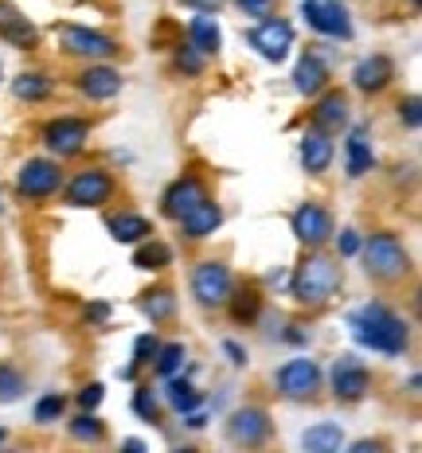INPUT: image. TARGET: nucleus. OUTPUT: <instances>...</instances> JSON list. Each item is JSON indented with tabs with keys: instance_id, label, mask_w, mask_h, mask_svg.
<instances>
[{
	"instance_id": "obj_42",
	"label": "nucleus",
	"mask_w": 422,
	"mask_h": 453,
	"mask_svg": "<svg viewBox=\"0 0 422 453\" xmlns=\"http://www.w3.org/2000/svg\"><path fill=\"white\" fill-rule=\"evenodd\" d=\"M399 118L407 121L410 129H418V121H422V113H418V98H407V102H403V106H399Z\"/></svg>"
},
{
	"instance_id": "obj_19",
	"label": "nucleus",
	"mask_w": 422,
	"mask_h": 453,
	"mask_svg": "<svg viewBox=\"0 0 422 453\" xmlns=\"http://www.w3.org/2000/svg\"><path fill=\"white\" fill-rule=\"evenodd\" d=\"M294 87H297V94H305V98H317V94L328 87V67L321 55H302V59H297Z\"/></svg>"
},
{
	"instance_id": "obj_26",
	"label": "nucleus",
	"mask_w": 422,
	"mask_h": 453,
	"mask_svg": "<svg viewBox=\"0 0 422 453\" xmlns=\"http://www.w3.org/2000/svg\"><path fill=\"white\" fill-rule=\"evenodd\" d=\"M188 43L200 47L203 55H215V51H219V43H223L219 24H215L211 16H196V20L188 24Z\"/></svg>"
},
{
	"instance_id": "obj_24",
	"label": "nucleus",
	"mask_w": 422,
	"mask_h": 453,
	"mask_svg": "<svg viewBox=\"0 0 422 453\" xmlns=\"http://www.w3.org/2000/svg\"><path fill=\"white\" fill-rule=\"evenodd\" d=\"M302 446L309 453H336L344 446V430L336 422H317V426H309L302 434Z\"/></svg>"
},
{
	"instance_id": "obj_30",
	"label": "nucleus",
	"mask_w": 422,
	"mask_h": 453,
	"mask_svg": "<svg viewBox=\"0 0 422 453\" xmlns=\"http://www.w3.org/2000/svg\"><path fill=\"white\" fill-rule=\"evenodd\" d=\"M168 262H173V250H168L165 242H157L153 234H149L145 242H137V254H134V266L137 270H165Z\"/></svg>"
},
{
	"instance_id": "obj_28",
	"label": "nucleus",
	"mask_w": 422,
	"mask_h": 453,
	"mask_svg": "<svg viewBox=\"0 0 422 453\" xmlns=\"http://www.w3.org/2000/svg\"><path fill=\"white\" fill-rule=\"evenodd\" d=\"M344 153H349V176H364V173H372L375 157H372V145H368V134H364V129H356V134L349 137Z\"/></svg>"
},
{
	"instance_id": "obj_23",
	"label": "nucleus",
	"mask_w": 422,
	"mask_h": 453,
	"mask_svg": "<svg viewBox=\"0 0 422 453\" xmlns=\"http://www.w3.org/2000/svg\"><path fill=\"white\" fill-rule=\"evenodd\" d=\"M110 234H114L118 242H129V247H137V242H145L149 234H153V223L145 219V215H134V211H121L110 219Z\"/></svg>"
},
{
	"instance_id": "obj_14",
	"label": "nucleus",
	"mask_w": 422,
	"mask_h": 453,
	"mask_svg": "<svg viewBox=\"0 0 422 453\" xmlns=\"http://www.w3.org/2000/svg\"><path fill=\"white\" fill-rule=\"evenodd\" d=\"M63 47L71 55H82V59H110V55H118V43L110 35L90 32V27H79V24L63 27Z\"/></svg>"
},
{
	"instance_id": "obj_18",
	"label": "nucleus",
	"mask_w": 422,
	"mask_h": 453,
	"mask_svg": "<svg viewBox=\"0 0 422 453\" xmlns=\"http://www.w3.org/2000/svg\"><path fill=\"white\" fill-rule=\"evenodd\" d=\"M333 153H336V145H333V137H328L325 129L313 126L302 137V165H305V173H325V168L333 165Z\"/></svg>"
},
{
	"instance_id": "obj_39",
	"label": "nucleus",
	"mask_w": 422,
	"mask_h": 453,
	"mask_svg": "<svg viewBox=\"0 0 422 453\" xmlns=\"http://www.w3.org/2000/svg\"><path fill=\"white\" fill-rule=\"evenodd\" d=\"M364 239L356 231H341V239H336V250H341V258H352V254H360Z\"/></svg>"
},
{
	"instance_id": "obj_16",
	"label": "nucleus",
	"mask_w": 422,
	"mask_h": 453,
	"mask_svg": "<svg viewBox=\"0 0 422 453\" xmlns=\"http://www.w3.org/2000/svg\"><path fill=\"white\" fill-rule=\"evenodd\" d=\"M391 79H395V63H391L387 55H372V59L356 63V71H352L356 90H364V94H380Z\"/></svg>"
},
{
	"instance_id": "obj_20",
	"label": "nucleus",
	"mask_w": 422,
	"mask_h": 453,
	"mask_svg": "<svg viewBox=\"0 0 422 453\" xmlns=\"http://www.w3.org/2000/svg\"><path fill=\"white\" fill-rule=\"evenodd\" d=\"M219 223H223V211H219V203L208 200V196H203V200L180 219L188 239H208V234H215V226H219Z\"/></svg>"
},
{
	"instance_id": "obj_34",
	"label": "nucleus",
	"mask_w": 422,
	"mask_h": 453,
	"mask_svg": "<svg viewBox=\"0 0 422 453\" xmlns=\"http://www.w3.org/2000/svg\"><path fill=\"white\" fill-rule=\"evenodd\" d=\"M102 434H106V426H102V418H94V414H79V418L71 422V438L74 441H102Z\"/></svg>"
},
{
	"instance_id": "obj_17",
	"label": "nucleus",
	"mask_w": 422,
	"mask_h": 453,
	"mask_svg": "<svg viewBox=\"0 0 422 453\" xmlns=\"http://www.w3.org/2000/svg\"><path fill=\"white\" fill-rule=\"evenodd\" d=\"M79 90L87 94L90 102L114 98V94L121 90V71H114V67H87L79 74Z\"/></svg>"
},
{
	"instance_id": "obj_36",
	"label": "nucleus",
	"mask_w": 422,
	"mask_h": 453,
	"mask_svg": "<svg viewBox=\"0 0 422 453\" xmlns=\"http://www.w3.org/2000/svg\"><path fill=\"white\" fill-rule=\"evenodd\" d=\"M134 411H137L145 422H157V418H161V407H157L153 387H137V395H134Z\"/></svg>"
},
{
	"instance_id": "obj_2",
	"label": "nucleus",
	"mask_w": 422,
	"mask_h": 453,
	"mask_svg": "<svg viewBox=\"0 0 422 453\" xmlns=\"http://www.w3.org/2000/svg\"><path fill=\"white\" fill-rule=\"evenodd\" d=\"M336 289H341V266L328 254H309L294 270V297L302 305H325L328 297H336Z\"/></svg>"
},
{
	"instance_id": "obj_1",
	"label": "nucleus",
	"mask_w": 422,
	"mask_h": 453,
	"mask_svg": "<svg viewBox=\"0 0 422 453\" xmlns=\"http://www.w3.org/2000/svg\"><path fill=\"white\" fill-rule=\"evenodd\" d=\"M352 336L372 352L387 356H399L407 348V325L387 305H364L360 313H352Z\"/></svg>"
},
{
	"instance_id": "obj_35",
	"label": "nucleus",
	"mask_w": 422,
	"mask_h": 453,
	"mask_svg": "<svg viewBox=\"0 0 422 453\" xmlns=\"http://www.w3.org/2000/svg\"><path fill=\"white\" fill-rule=\"evenodd\" d=\"M24 395V375L12 364H0V403H16Z\"/></svg>"
},
{
	"instance_id": "obj_13",
	"label": "nucleus",
	"mask_w": 422,
	"mask_h": 453,
	"mask_svg": "<svg viewBox=\"0 0 422 453\" xmlns=\"http://www.w3.org/2000/svg\"><path fill=\"white\" fill-rule=\"evenodd\" d=\"M294 234L305 247H321V242L333 239V215L321 203H302L294 211Z\"/></svg>"
},
{
	"instance_id": "obj_37",
	"label": "nucleus",
	"mask_w": 422,
	"mask_h": 453,
	"mask_svg": "<svg viewBox=\"0 0 422 453\" xmlns=\"http://www.w3.org/2000/svg\"><path fill=\"white\" fill-rule=\"evenodd\" d=\"M203 59H208V55H203L200 47H192V43H184L180 51H176V67L188 71V74H200L203 71Z\"/></svg>"
},
{
	"instance_id": "obj_41",
	"label": "nucleus",
	"mask_w": 422,
	"mask_h": 453,
	"mask_svg": "<svg viewBox=\"0 0 422 453\" xmlns=\"http://www.w3.org/2000/svg\"><path fill=\"white\" fill-rule=\"evenodd\" d=\"M102 403V383H90V387H82L79 391V407L82 411H94Z\"/></svg>"
},
{
	"instance_id": "obj_8",
	"label": "nucleus",
	"mask_w": 422,
	"mask_h": 453,
	"mask_svg": "<svg viewBox=\"0 0 422 453\" xmlns=\"http://www.w3.org/2000/svg\"><path fill=\"white\" fill-rule=\"evenodd\" d=\"M90 141V126L82 118H55L51 126L43 129V145L51 149L55 157H79Z\"/></svg>"
},
{
	"instance_id": "obj_22",
	"label": "nucleus",
	"mask_w": 422,
	"mask_h": 453,
	"mask_svg": "<svg viewBox=\"0 0 422 453\" xmlns=\"http://www.w3.org/2000/svg\"><path fill=\"white\" fill-rule=\"evenodd\" d=\"M0 40H8L12 47H32L35 27L27 24V16H20L12 4H0Z\"/></svg>"
},
{
	"instance_id": "obj_38",
	"label": "nucleus",
	"mask_w": 422,
	"mask_h": 453,
	"mask_svg": "<svg viewBox=\"0 0 422 453\" xmlns=\"http://www.w3.org/2000/svg\"><path fill=\"white\" fill-rule=\"evenodd\" d=\"M157 348H161V340H157V333H145V336H137V344H134V367H145V364H153Z\"/></svg>"
},
{
	"instance_id": "obj_5",
	"label": "nucleus",
	"mask_w": 422,
	"mask_h": 453,
	"mask_svg": "<svg viewBox=\"0 0 422 453\" xmlns=\"http://www.w3.org/2000/svg\"><path fill=\"white\" fill-rule=\"evenodd\" d=\"M302 16L313 32L336 35V40H352V24H349V8L341 0H305Z\"/></svg>"
},
{
	"instance_id": "obj_27",
	"label": "nucleus",
	"mask_w": 422,
	"mask_h": 453,
	"mask_svg": "<svg viewBox=\"0 0 422 453\" xmlns=\"http://www.w3.org/2000/svg\"><path fill=\"white\" fill-rule=\"evenodd\" d=\"M165 383H168L165 387V399H168V407H173L176 414H192L203 403V395L196 391L188 380H176V375H173V380H165Z\"/></svg>"
},
{
	"instance_id": "obj_15",
	"label": "nucleus",
	"mask_w": 422,
	"mask_h": 453,
	"mask_svg": "<svg viewBox=\"0 0 422 453\" xmlns=\"http://www.w3.org/2000/svg\"><path fill=\"white\" fill-rule=\"evenodd\" d=\"M203 196H208V188H203L200 176H180V180H176L173 188H168V192H165V200H161V203H165V215H168V219H176V223H180L184 215H188L196 203L203 200Z\"/></svg>"
},
{
	"instance_id": "obj_46",
	"label": "nucleus",
	"mask_w": 422,
	"mask_h": 453,
	"mask_svg": "<svg viewBox=\"0 0 422 453\" xmlns=\"http://www.w3.org/2000/svg\"><path fill=\"white\" fill-rule=\"evenodd\" d=\"M352 449H356V453H375V449H380V441H356Z\"/></svg>"
},
{
	"instance_id": "obj_3",
	"label": "nucleus",
	"mask_w": 422,
	"mask_h": 453,
	"mask_svg": "<svg viewBox=\"0 0 422 453\" xmlns=\"http://www.w3.org/2000/svg\"><path fill=\"white\" fill-rule=\"evenodd\" d=\"M360 250H364V262H368V273L375 281H387V286H391V281L407 278L410 258H407V250H403V242L395 239V234H387V231L372 234Z\"/></svg>"
},
{
	"instance_id": "obj_10",
	"label": "nucleus",
	"mask_w": 422,
	"mask_h": 453,
	"mask_svg": "<svg viewBox=\"0 0 422 453\" xmlns=\"http://www.w3.org/2000/svg\"><path fill=\"white\" fill-rule=\"evenodd\" d=\"M63 184V173L55 160H27V165L16 173V188L27 196V200H47L55 196Z\"/></svg>"
},
{
	"instance_id": "obj_33",
	"label": "nucleus",
	"mask_w": 422,
	"mask_h": 453,
	"mask_svg": "<svg viewBox=\"0 0 422 453\" xmlns=\"http://www.w3.org/2000/svg\"><path fill=\"white\" fill-rule=\"evenodd\" d=\"M63 411H67V399H63L59 391H47L40 403H35V422L40 426H51V422L63 418Z\"/></svg>"
},
{
	"instance_id": "obj_40",
	"label": "nucleus",
	"mask_w": 422,
	"mask_h": 453,
	"mask_svg": "<svg viewBox=\"0 0 422 453\" xmlns=\"http://www.w3.org/2000/svg\"><path fill=\"white\" fill-rule=\"evenodd\" d=\"M239 8L247 16H255V20H262V16L274 12V0H239Z\"/></svg>"
},
{
	"instance_id": "obj_43",
	"label": "nucleus",
	"mask_w": 422,
	"mask_h": 453,
	"mask_svg": "<svg viewBox=\"0 0 422 453\" xmlns=\"http://www.w3.org/2000/svg\"><path fill=\"white\" fill-rule=\"evenodd\" d=\"M180 4H188V8H196V12H219L227 0H180Z\"/></svg>"
},
{
	"instance_id": "obj_7",
	"label": "nucleus",
	"mask_w": 422,
	"mask_h": 453,
	"mask_svg": "<svg viewBox=\"0 0 422 453\" xmlns=\"http://www.w3.org/2000/svg\"><path fill=\"white\" fill-rule=\"evenodd\" d=\"M114 196V176L106 168H82L67 184V203L71 207H102Z\"/></svg>"
},
{
	"instance_id": "obj_12",
	"label": "nucleus",
	"mask_w": 422,
	"mask_h": 453,
	"mask_svg": "<svg viewBox=\"0 0 422 453\" xmlns=\"http://www.w3.org/2000/svg\"><path fill=\"white\" fill-rule=\"evenodd\" d=\"M368 387H372V375H368V367L356 360V356H341V360L333 364V395L341 403L364 399Z\"/></svg>"
},
{
	"instance_id": "obj_44",
	"label": "nucleus",
	"mask_w": 422,
	"mask_h": 453,
	"mask_svg": "<svg viewBox=\"0 0 422 453\" xmlns=\"http://www.w3.org/2000/svg\"><path fill=\"white\" fill-rule=\"evenodd\" d=\"M223 352L231 356V364H234V367H242V364H247V352H242V348L234 344V340H223Z\"/></svg>"
},
{
	"instance_id": "obj_4",
	"label": "nucleus",
	"mask_w": 422,
	"mask_h": 453,
	"mask_svg": "<svg viewBox=\"0 0 422 453\" xmlns=\"http://www.w3.org/2000/svg\"><path fill=\"white\" fill-rule=\"evenodd\" d=\"M231 289H234V278H231V270L223 266V262H200L192 273V294L200 305H227V297H231Z\"/></svg>"
},
{
	"instance_id": "obj_9",
	"label": "nucleus",
	"mask_w": 422,
	"mask_h": 453,
	"mask_svg": "<svg viewBox=\"0 0 422 453\" xmlns=\"http://www.w3.org/2000/svg\"><path fill=\"white\" fill-rule=\"evenodd\" d=\"M278 391L286 399H313L321 391V367L313 360H305V356H297V360H289L278 372Z\"/></svg>"
},
{
	"instance_id": "obj_6",
	"label": "nucleus",
	"mask_w": 422,
	"mask_h": 453,
	"mask_svg": "<svg viewBox=\"0 0 422 453\" xmlns=\"http://www.w3.org/2000/svg\"><path fill=\"white\" fill-rule=\"evenodd\" d=\"M250 47L270 63H281L294 47V24L278 20V16H262V24L250 32Z\"/></svg>"
},
{
	"instance_id": "obj_25",
	"label": "nucleus",
	"mask_w": 422,
	"mask_h": 453,
	"mask_svg": "<svg viewBox=\"0 0 422 453\" xmlns=\"http://www.w3.org/2000/svg\"><path fill=\"white\" fill-rule=\"evenodd\" d=\"M51 90H55V82L43 71H24L20 79H12V94L20 102H43V98H51Z\"/></svg>"
},
{
	"instance_id": "obj_47",
	"label": "nucleus",
	"mask_w": 422,
	"mask_h": 453,
	"mask_svg": "<svg viewBox=\"0 0 422 453\" xmlns=\"http://www.w3.org/2000/svg\"><path fill=\"white\" fill-rule=\"evenodd\" d=\"M4 438H8V430H4V426H0V441H4Z\"/></svg>"
},
{
	"instance_id": "obj_45",
	"label": "nucleus",
	"mask_w": 422,
	"mask_h": 453,
	"mask_svg": "<svg viewBox=\"0 0 422 453\" xmlns=\"http://www.w3.org/2000/svg\"><path fill=\"white\" fill-rule=\"evenodd\" d=\"M87 317L90 320H106L110 317V305H106V301H94V305L87 309Z\"/></svg>"
},
{
	"instance_id": "obj_48",
	"label": "nucleus",
	"mask_w": 422,
	"mask_h": 453,
	"mask_svg": "<svg viewBox=\"0 0 422 453\" xmlns=\"http://www.w3.org/2000/svg\"><path fill=\"white\" fill-rule=\"evenodd\" d=\"M0 207H4V203H0Z\"/></svg>"
},
{
	"instance_id": "obj_32",
	"label": "nucleus",
	"mask_w": 422,
	"mask_h": 453,
	"mask_svg": "<svg viewBox=\"0 0 422 453\" xmlns=\"http://www.w3.org/2000/svg\"><path fill=\"white\" fill-rule=\"evenodd\" d=\"M184 360H188L184 344H161V348H157V356H153V367H157V375H161V380H173V375H180Z\"/></svg>"
},
{
	"instance_id": "obj_21",
	"label": "nucleus",
	"mask_w": 422,
	"mask_h": 453,
	"mask_svg": "<svg viewBox=\"0 0 422 453\" xmlns=\"http://www.w3.org/2000/svg\"><path fill=\"white\" fill-rule=\"evenodd\" d=\"M344 121H349V98H344L341 90H328L313 110V126L325 129V134H333V129H341Z\"/></svg>"
},
{
	"instance_id": "obj_29",
	"label": "nucleus",
	"mask_w": 422,
	"mask_h": 453,
	"mask_svg": "<svg viewBox=\"0 0 422 453\" xmlns=\"http://www.w3.org/2000/svg\"><path fill=\"white\" fill-rule=\"evenodd\" d=\"M227 305L239 325H250V320H258V313H262V294L258 289H231Z\"/></svg>"
},
{
	"instance_id": "obj_11",
	"label": "nucleus",
	"mask_w": 422,
	"mask_h": 453,
	"mask_svg": "<svg viewBox=\"0 0 422 453\" xmlns=\"http://www.w3.org/2000/svg\"><path fill=\"white\" fill-rule=\"evenodd\" d=\"M227 438L234 446H247V449L262 446L270 438V414L262 407H239L227 418Z\"/></svg>"
},
{
	"instance_id": "obj_31",
	"label": "nucleus",
	"mask_w": 422,
	"mask_h": 453,
	"mask_svg": "<svg viewBox=\"0 0 422 453\" xmlns=\"http://www.w3.org/2000/svg\"><path fill=\"white\" fill-rule=\"evenodd\" d=\"M141 313H145L153 325H165V320L176 317V297L173 289H157V294H145V301H141Z\"/></svg>"
}]
</instances>
